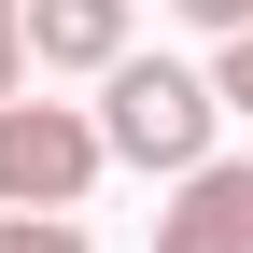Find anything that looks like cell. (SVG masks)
<instances>
[{
	"label": "cell",
	"mask_w": 253,
	"mask_h": 253,
	"mask_svg": "<svg viewBox=\"0 0 253 253\" xmlns=\"http://www.w3.org/2000/svg\"><path fill=\"white\" fill-rule=\"evenodd\" d=\"M99 155H126V169H211V126H225V99H211V71H183V56H113L99 71Z\"/></svg>",
	"instance_id": "obj_1"
},
{
	"label": "cell",
	"mask_w": 253,
	"mask_h": 253,
	"mask_svg": "<svg viewBox=\"0 0 253 253\" xmlns=\"http://www.w3.org/2000/svg\"><path fill=\"white\" fill-rule=\"evenodd\" d=\"M99 126L71 99H0V211H84V183H99Z\"/></svg>",
	"instance_id": "obj_2"
},
{
	"label": "cell",
	"mask_w": 253,
	"mask_h": 253,
	"mask_svg": "<svg viewBox=\"0 0 253 253\" xmlns=\"http://www.w3.org/2000/svg\"><path fill=\"white\" fill-rule=\"evenodd\" d=\"M155 253H253V169H239V155H211V169H183V183H169Z\"/></svg>",
	"instance_id": "obj_3"
},
{
	"label": "cell",
	"mask_w": 253,
	"mask_h": 253,
	"mask_svg": "<svg viewBox=\"0 0 253 253\" xmlns=\"http://www.w3.org/2000/svg\"><path fill=\"white\" fill-rule=\"evenodd\" d=\"M28 71H113L126 56V0H14Z\"/></svg>",
	"instance_id": "obj_4"
},
{
	"label": "cell",
	"mask_w": 253,
	"mask_h": 253,
	"mask_svg": "<svg viewBox=\"0 0 253 253\" xmlns=\"http://www.w3.org/2000/svg\"><path fill=\"white\" fill-rule=\"evenodd\" d=\"M0 253H84L71 211H0Z\"/></svg>",
	"instance_id": "obj_5"
},
{
	"label": "cell",
	"mask_w": 253,
	"mask_h": 253,
	"mask_svg": "<svg viewBox=\"0 0 253 253\" xmlns=\"http://www.w3.org/2000/svg\"><path fill=\"white\" fill-rule=\"evenodd\" d=\"M211 99H225V113H253V28H239L225 56H211Z\"/></svg>",
	"instance_id": "obj_6"
},
{
	"label": "cell",
	"mask_w": 253,
	"mask_h": 253,
	"mask_svg": "<svg viewBox=\"0 0 253 253\" xmlns=\"http://www.w3.org/2000/svg\"><path fill=\"white\" fill-rule=\"evenodd\" d=\"M169 14H183V28H211V42H239V28H253V0H169Z\"/></svg>",
	"instance_id": "obj_7"
},
{
	"label": "cell",
	"mask_w": 253,
	"mask_h": 253,
	"mask_svg": "<svg viewBox=\"0 0 253 253\" xmlns=\"http://www.w3.org/2000/svg\"><path fill=\"white\" fill-rule=\"evenodd\" d=\"M0 99H28V28H14V0H0Z\"/></svg>",
	"instance_id": "obj_8"
}]
</instances>
